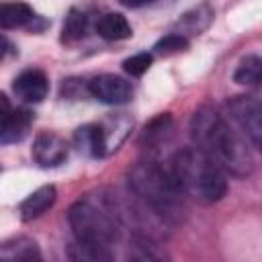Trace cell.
<instances>
[{
    "label": "cell",
    "mask_w": 262,
    "mask_h": 262,
    "mask_svg": "<svg viewBox=\"0 0 262 262\" xmlns=\"http://www.w3.org/2000/svg\"><path fill=\"white\" fill-rule=\"evenodd\" d=\"M190 135L199 151L215 162L223 172L233 176H248L254 170V158L246 141L229 123L211 106H203L192 115Z\"/></svg>",
    "instance_id": "cell-1"
},
{
    "label": "cell",
    "mask_w": 262,
    "mask_h": 262,
    "mask_svg": "<svg viewBox=\"0 0 262 262\" xmlns=\"http://www.w3.org/2000/svg\"><path fill=\"white\" fill-rule=\"evenodd\" d=\"M170 172L184 196H194L201 203H217L227 192L225 172L196 147L178 151L172 160Z\"/></svg>",
    "instance_id": "cell-2"
},
{
    "label": "cell",
    "mask_w": 262,
    "mask_h": 262,
    "mask_svg": "<svg viewBox=\"0 0 262 262\" xmlns=\"http://www.w3.org/2000/svg\"><path fill=\"white\" fill-rule=\"evenodd\" d=\"M129 186L143 201L145 207L166 219L176 215L182 207L184 192L180 190L176 178L170 170L162 168L151 160L137 162L129 170Z\"/></svg>",
    "instance_id": "cell-3"
},
{
    "label": "cell",
    "mask_w": 262,
    "mask_h": 262,
    "mask_svg": "<svg viewBox=\"0 0 262 262\" xmlns=\"http://www.w3.org/2000/svg\"><path fill=\"white\" fill-rule=\"evenodd\" d=\"M68 221L76 235V242L84 246L106 250L119 237L117 215L92 205L90 201L74 203L68 211Z\"/></svg>",
    "instance_id": "cell-4"
},
{
    "label": "cell",
    "mask_w": 262,
    "mask_h": 262,
    "mask_svg": "<svg viewBox=\"0 0 262 262\" xmlns=\"http://www.w3.org/2000/svg\"><path fill=\"white\" fill-rule=\"evenodd\" d=\"M229 117L237 123L244 135L252 141L254 147H260L262 137V115H260V100L256 96H233L227 100Z\"/></svg>",
    "instance_id": "cell-5"
},
{
    "label": "cell",
    "mask_w": 262,
    "mask_h": 262,
    "mask_svg": "<svg viewBox=\"0 0 262 262\" xmlns=\"http://www.w3.org/2000/svg\"><path fill=\"white\" fill-rule=\"evenodd\" d=\"M90 94L104 104H125L133 96L131 82L115 74H102L88 82Z\"/></svg>",
    "instance_id": "cell-6"
},
{
    "label": "cell",
    "mask_w": 262,
    "mask_h": 262,
    "mask_svg": "<svg viewBox=\"0 0 262 262\" xmlns=\"http://www.w3.org/2000/svg\"><path fill=\"white\" fill-rule=\"evenodd\" d=\"M31 154H33V160L41 168H53V166H59V164L66 162V158H68V143L57 133L43 131V133H39L35 137Z\"/></svg>",
    "instance_id": "cell-7"
},
{
    "label": "cell",
    "mask_w": 262,
    "mask_h": 262,
    "mask_svg": "<svg viewBox=\"0 0 262 262\" xmlns=\"http://www.w3.org/2000/svg\"><path fill=\"white\" fill-rule=\"evenodd\" d=\"M12 90L25 102H41L49 92V80L41 70H25L14 78Z\"/></svg>",
    "instance_id": "cell-8"
},
{
    "label": "cell",
    "mask_w": 262,
    "mask_h": 262,
    "mask_svg": "<svg viewBox=\"0 0 262 262\" xmlns=\"http://www.w3.org/2000/svg\"><path fill=\"white\" fill-rule=\"evenodd\" d=\"M74 143L80 154L88 158H102L108 151V141L102 125L98 123H88L76 129L74 133Z\"/></svg>",
    "instance_id": "cell-9"
},
{
    "label": "cell",
    "mask_w": 262,
    "mask_h": 262,
    "mask_svg": "<svg viewBox=\"0 0 262 262\" xmlns=\"http://www.w3.org/2000/svg\"><path fill=\"white\" fill-rule=\"evenodd\" d=\"M33 123V113L27 108H8L0 119V143H16L27 137Z\"/></svg>",
    "instance_id": "cell-10"
},
{
    "label": "cell",
    "mask_w": 262,
    "mask_h": 262,
    "mask_svg": "<svg viewBox=\"0 0 262 262\" xmlns=\"http://www.w3.org/2000/svg\"><path fill=\"white\" fill-rule=\"evenodd\" d=\"M55 196H57V192H55V186H51V184H45V186L37 188L35 192H31L20 203V209H18L20 211V217L25 221H31V219L41 217L55 203Z\"/></svg>",
    "instance_id": "cell-11"
},
{
    "label": "cell",
    "mask_w": 262,
    "mask_h": 262,
    "mask_svg": "<svg viewBox=\"0 0 262 262\" xmlns=\"http://www.w3.org/2000/svg\"><path fill=\"white\" fill-rule=\"evenodd\" d=\"M96 33L106 39V41H121L131 37V25L127 23V18L119 12H106L98 18L96 23Z\"/></svg>",
    "instance_id": "cell-12"
},
{
    "label": "cell",
    "mask_w": 262,
    "mask_h": 262,
    "mask_svg": "<svg viewBox=\"0 0 262 262\" xmlns=\"http://www.w3.org/2000/svg\"><path fill=\"white\" fill-rule=\"evenodd\" d=\"M172 129H174V121H172L170 113H162L145 125L143 133H141V143L145 147H158L160 143L170 139Z\"/></svg>",
    "instance_id": "cell-13"
},
{
    "label": "cell",
    "mask_w": 262,
    "mask_h": 262,
    "mask_svg": "<svg viewBox=\"0 0 262 262\" xmlns=\"http://www.w3.org/2000/svg\"><path fill=\"white\" fill-rule=\"evenodd\" d=\"M35 18L33 8L25 2H0V29H18Z\"/></svg>",
    "instance_id": "cell-14"
},
{
    "label": "cell",
    "mask_w": 262,
    "mask_h": 262,
    "mask_svg": "<svg viewBox=\"0 0 262 262\" xmlns=\"http://www.w3.org/2000/svg\"><path fill=\"white\" fill-rule=\"evenodd\" d=\"M0 258L2 260H33V258H39V250L33 239L16 237V239L6 242L0 248Z\"/></svg>",
    "instance_id": "cell-15"
},
{
    "label": "cell",
    "mask_w": 262,
    "mask_h": 262,
    "mask_svg": "<svg viewBox=\"0 0 262 262\" xmlns=\"http://www.w3.org/2000/svg\"><path fill=\"white\" fill-rule=\"evenodd\" d=\"M260 76H262V61L258 55H246L235 72H233V82L235 84H244V86H254L260 82Z\"/></svg>",
    "instance_id": "cell-16"
},
{
    "label": "cell",
    "mask_w": 262,
    "mask_h": 262,
    "mask_svg": "<svg viewBox=\"0 0 262 262\" xmlns=\"http://www.w3.org/2000/svg\"><path fill=\"white\" fill-rule=\"evenodd\" d=\"M86 29H88V18L82 10L78 8H72L66 16V23H63V29H61V39L66 43H74V41H80L84 35H86Z\"/></svg>",
    "instance_id": "cell-17"
},
{
    "label": "cell",
    "mask_w": 262,
    "mask_h": 262,
    "mask_svg": "<svg viewBox=\"0 0 262 262\" xmlns=\"http://www.w3.org/2000/svg\"><path fill=\"white\" fill-rule=\"evenodd\" d=\"M184 49H188V39L180 33H170L154 45V51L158 55H174V53L184 51Z\"/></svg>",
    "instance_id": "cell-18"
},
{
    "label": "cell",
    "mask_w": 262,
    "mask_h": 262,
    "mask_svg": "<svg viewBox=\"0 0 262 262\" xmlns=\"http://www.w3.org/2000/svg\"><path fill=\"white\" fill-rule=\"evenodd\" d=\"M151 61H154L151 53L141 51V53H135V55L127 57V59L123 61V70H125L129 76H143V74L149 70Z\"/></svg>",
    "instance_id": "cell-19"
},
{
    "label": "cell",
    "mask_w": 262,
    "mask_h": 262,
    "mask_svg": "<svg viewBox=\"0 0 262 262\" xmlns=\"http://www.w3.org/2000/svg\"><path fill=\"white\" fill-rule=\"evenodd\" d=\"M123 6H127V8H139V6H145L147 2H151V0H119Z\"/></svg>",
    "instance_id": "cell-20"
},
{
    "label": "cell",
    "mask_w": 262,
    "mask_h": 262,
    "mask_svg": "<svg viewBox=\"0 0 262 262\" xmlns=\"http://www.w3.org/2000/svg\"><path fill=\"white\" fill-rule=\"evenodd\" d=\"M8 108H10V106H8V98H6L4 94H0V119L6 115Z\"/></svg>",
    "instance_id": "cell-21"
},
{
    "label": "cell",
    "mask_w": 262,
    "mask_h": 262,
    "mask_svg": "<svg viewBox=\"0 0 262 262\" xmlns=\"http://www.w3.org/2000/svg\"><path fill=\"white\" fill-rule=\"evenodd\" d=\"M6 51H8V41H6V37L0 33V59L6 55Z\"/></svg>",
    "instance_id": "cell-22"
}]
</instances>
